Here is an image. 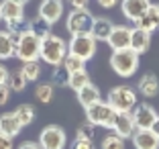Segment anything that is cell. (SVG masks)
I'll return each instance as SVG.
<instances>
[{"label":"cell","mask_w":159,"mask_h":149,"mask_svg":"<svg viewBox=\"0 0 159 149\" xmlns=\"http://www.w3.org/2000/svg\"><path fill=\"white\" fill-rule=\"evenodd\" d=\"M67 53H70L67 51V41H63L59 35H53L51 33L45 39H41V55H39V59L49 63L51 68L63 63Z\"/></svg>","instance_id":"6da1fadb"},{"label":"cell","mask_w":159,"mask_h":149,"mask_svg":"<svg viewBox=\"0 0 159 149\" xmlns=\"http://www.w3.org/2000/svg\"><path fill=\"white\" fill-rule=\"evenodd\" d=\"M139 53H135L131 47L126 49H116L110 55V68L120 78H131L139 72Z\"/></svg>","instance_id":"7a4b0ae2"},{"label":"cell","mask_w":159,"mask_h":149,"mask_svg":"<svg viewBox=\"0 0 159 149\" xmlns=\"http://www.w3.org/2000/svg\"><path fill=\"white\" fill-rule=\"evenodd\" d=\"M137 90L131 88L129 84H118L114 88H110L106 102L114 108L116 112H129L137 106Z\"/></svg>","instance_id":"3957f363"},{"label":"cell","mask_w":159,"mask_h":149,"mask_svg":"<svg viewBox=\"0 0 159 149\" xmlns=\"http://www.w3.org/2000/svg\"><path fill=\"white\" fill-rule=\"evenodd\" d=\"M39 55H41V39L29 29H25L19 37V43H16L14 57L27 63V61H39Z\"/></svg>","instance_id":"277c9868"},{"label":"cell","mask_w":159,"mask_h":149,"mask_svg":"<svg viewBox=\"0 0 159 149\" xmlns=\"http://www.w3.org/2000/svg\"><path fill=\"white\" fill-rule=\"evenodd\" d=\"M96 39L90 33H80V35H71V39L67 41V51L70 55L80 57L82 61H90L96 55Z\"/></svg>","instance_id":"5b68a950"},{"label":"cell","mask_w":159,"mask_h":149,"mask_svg":"<svg viewBox=\"0 0 159 149\" xmlns=\"http://www.w3.org/2000/svg\"><path fill=\"white\" fill-rule=\"evenodd\" d=\"M114 119H116V110L108 102L100 100V102L92 104L90 108H86V121L92 123L94 127H102V129H112Z\"/></svg>","instance_id":"8992f818"},{"label":"cell","mask_w":159,"mask_h":149,"mask_svg":"<svg viewBox=\"0 0 159 149\" xmlns=\"http://www.w3.org/2000/svg\"><path fill=\"white\" fill-rule=\"evenodd\" d=\"M37 143L41 145V149H66L67 133L59 125H47L41 129Z\"/></svg>","instance_id":"52a82bcc"},{"label":"cell","mask_w":159,"mask_h":149,"mask_svg":"<svg viewBox=\"0 0 159 149\" xmlns=\"http://www.w3.org/2000/svg\"><path fill=\"white\" fill-rule=\"evenodd\" d=\"M94 25V16L90 10H71L66 19V29L71 35H80V33H90Z\"/></svg>","instance_id":"ba28073f"},{"label":"cell","mask_w":159,"mask_h":149,"mask_svg":"<svg viewBox=\"0 0 159 149\" xmlns=\"http://www.w3.org/2000/svg\"><path fill=\"white\" fill-rule=\"evenodd\" d=\"M133 114V121H135V127L137 129H151L153 127V123L157 121V110H155L151 104L143 102V104H137L135 108L131 110Z\"/></svg>","instance_id":"9c48e42d"},{"label":"cell","mask_w":159,"mask_h":149,"mask_svg":"<svg viewBox=\"0 0 159 149\" xmlns=\"http://www.w3.org/2000/svg\"><path fill=\"white\" fill-rule=\"evenodd\" d=\"M151 4H153L151 0H120V10H122V14H125V19L137 23V21L147 12V8H149Z\"/></svg>","instance_id":"30bf717a"},{"label":"cell","mask_w":159,"mask_h":149,"mask_svg":"<svg viewBox=\"0 0 159 149\" xmlns=\"http://www.w3.org/2000/svg\"><path fill=\"white\" fill-rule=\"evenodd\" d=\"M37 14L41 19H45L49 25H55L63 16V0H41Z\"/></svg>","instance_id":"8fae6325"},{"label":"cell","mask_w":159,"mask_h":149,"mask_svg":"<svg viewBox=\"0 0 159 149\" xmlns=\"http://www.w3.org/2000/svg\"><path fill=\"white\" fill-rule=\"evenodd\" d=\"M131 33L133 29L126 27V25H114L112 27V33H110V37H108V45L112 51L116 49H126V47L131 45Z\"/></svg>","instance_id":"7c38bea8"},{"label":"cell","mask_w":159,"mask_h":149,"mask_svg":"<svg viewBox=\"0 0 159 149\" xmlns=\"http://www.w3.org/2000/svg\"><path fill=\"white\" fill-rule=\"evenodd\" d=\"M135 131H137V127H135V121H133L131 110L129 112H116V119H114V125H112V133H116L122 139H131Z\"/></svg>","instance_id":"4fadbf2b"},{"label":"cell","mask_w":159,"mask_h":149,"mask_svg":"<svg viewBox=\"0 0 159 149\" xmlns=\"http://www.w3.org/2000/svg\"><path fill=\"white\" fill-rule=\"evenodd\" d=\"M137 94H141L143 98H155L159 94V80L153 72H147V74H143L139 78Z\"/></svg>","instance_id":"5bb4252c"},{"label":"cell","mask_w":159,"mask_h":149,"mask_svg":"<svg viewBox=\"0 0 159 149\" xmlns=\"http://www.w3.org/2000/svg\"><path fill=\"white\" fill-rule=\"evenodd\" d=\"M135 149H159V139L151 129H137L131 137Z\"/></svg>","instance_id":"9a60e30c"},{"label":"cell","mask_w":159,"mask_h":149,"mask_svg":"<svg viewBox=\"0 0 159 149\" xmlns=\"http://www.w3.org/2000/svg\"><path fill=\"white\" fill-rule=\"evenodd\" d=\"M137 29H143L147 33H155L159 29V4H151L147 8V12L135 23Z\"/></svg>","instance_id":"2e32d148"},{"label":"cell","mask_w":159,"mask_h":149,"mask_svg":"<svg viewBox=\"0 0 159 149\" xmlns=\"http://www.w3.org/2000/svg\"><path fill=\"white\" fill-rule=\"evenodd\" d=\"M0 10H2V21H4V23L27 21L25 19V6L16 4L14 0H2V2H0Z\"/></svg>","instance_id":"e0dca14e"},{"label":"cell","mask_w":159,"mask_h":149,"mask_svg":"<svg viewBox=\"0 0 159 149\" xmlns=\"http://www.w3.org/2000/svg\"><path fill=\"white\" fill-rule=\"evenodd\" d=\"M135 53H139V55H143V53L149 51L151 47V33L143 31V29H133L131 33V45H129Z\"/></svg>","instance_id":"ac0fdd59"},{"label":"cell","mask_w":159,"mask_h":149,"mask_svg":"<svg viewBox=\"0 0 159 149\" xmlns=\"http://www.w3.org/2000/svg\"><path fill=\"white\" fill-rule=\"evenodd\" d=\"M112 27H114V23L108 16H94V25H92L90 35L96 41H108L110 33H112Z\"/></svg>","instance_id":"d6986e66"},{"label":"cell","mask_w":159,"mask_h":149,"mask_svg":"<svg viewBox=\"0 0 159 149\" xmlns=\"http://www.w3.org/2000/svg\"><path fill=\"white\" fill-rule=\"evenodd\" d=\"M20 131H23V127H20L19 119L14 117V112H2L0 114V133L2 135L14 139V137H19Z\"/></svg>","instance_id":"ffe728a7"},{"label":"cell","mask_w":159,"mask_h":149,"mask_svg":"<svg viewBox=\"0 0 159 149\" xmlns=\"http://www.w3.org/2000/svg\"><path fill=\"white\" fill-rule=\"evenodd\" d=\"M75 94H78V100H80V104H82L84 108H90L92 104H96V102L102 100V96H100V88H98V86H94L92 82L86 84L84 88H80Z\"/></svg>","instance_id":"44dd1931"},{"label":"cell","mask_w":159,"mask_h":149,"mask_svg":"<svg viewBox=\"0 0 159 149\" xmlns=\"http://www.w3.org/2000/svg\"><path fill=\"white\" fill-rule=\"evenodd\" d=\"M51 27H53V25H49L45 19H41L39 14L27 21V29H29L31 33H35L39 39H45L47 35H51Z\"/></svg>","instance_id":"7402d4cb"},{"label":"cell","mask_w":159,"mask_h":149,"mask_svg":"<svg viewBox=\"0 0 159 149\" xmlns=\"http://www.w3.org/2000/svg\"><path fill=\"white\" fill-rule=\"evenodd\" d=\"M12 112H14V117L19 119L20 127H29L31 123L35 121V106H33V104L23 102V104H19V106L14 108Z\"/></svg>","instance_id":"603a6c76"},{"label":"cell","mask_w":159,"mask_h":149,"mask_svg":"<svg viewBox=\"0 0 159 149\" xmlns=\"http://www.w3.org/2000/svg\"><path fill=\"white\" fill-rule=\"evenodd\" d=\"M14 49H16V45H14L12 39H10V33L0 31V61L14 57Z\"/></svg>","instance_id":"cb8c5ba5"},{"label":"cell","mask_w":159,"mask_h":149,"mask_svg":"<svg viewBox=\"0 0 159 149\" xmlns=\"http://www.w3.org/2000/svg\"><path fill=\"white\" fill-rule=\"evenodd\" d=\"M53 88L55 86L51 84V82H41V84H37V88H35V98H37L41 104H49L53 100Z\"/></svg>","instance_id":"d4e9b609"},{"label":"cell","mask_w":159,"mask_h":149,"mask_svg":"<svg viewBox=\"0 0 159 149\" xmlns=\"http://www.w3.org/2000/svg\"><path fill=\"white\" fill-rule=\"evenodd\" d=\"M20 72H23V76L27 78V82H37L43 74V68H41L39 61H27V63L20 65Z\"/></svg>","instance_id":"484cf974"},{"label":"cell","mask_w":159,"mask_h":149,"mask_svg":"<svg viewBox=\"0 0 159 149\" xmlns=\"http://www.w3.org/2000/svg\"><path fill=\"white\" fill-rule=\"evenodd\" d=\"M27 78L23 76V72L20 70H14V72H10V76H8V82H6V86L10 88V92H23L25 88H27Z\"/></svg>","instance_id":"4316f807"},{"label":"cell","mask_w":159,"mask_h":149,"mask_svg":"<svg viewBox=\"0 0 159 149\" xmlns=\"http://www.w3.org/2000/svg\"><path fill=\"white\" fill-rule=\"evenodd\" d=\"M86 84H90V74L86 70L70 74V78H67V88H71L74 92H78L80 88H84Z\"/></svg>","instance_id":"83f0119b"},{"label":"cell","mask_w":159,"mask_h":149,"mask_svg":"<svg viewBox=\"0 0 159 149\" xmlns=\"http://www.w3.org/2000/svg\"><path fill=\"white\" fill-rule=\"evenodd\" d=\"M63 68H66V72L67 74H75V72H82V70H86V61H82L80 57H75V55H70L67 53V57L63 59Z\"/></svg>","instance_id":"f1b7e54d"},{"label":"cell","mask_w":159,"mask_h":149,"mask_svg":"<svg viewBox=\"0 0 159 149\" xmlns=\"http://www.w3.org/2000/svg\"><path fill=\"white\" fill-rule=\"evenodd\" d=\"M126 139H122V137H118L116 133H108L106 137L102 139V149H125Z\"/></svg>","instance_id":"f546056e"},{"label":"cell","mask_w":159,"mask_h":149,"mask_svg":"<svg viewBox=\"0 0 159 149\" xmlns=\"http://www.w3.org/2000/svg\"><path fill=\"white\" fill-rule=\"evenodd\" d=\"M67 78H70V74L66 72V68L63 65H55L51 72V84L53 86H67Z\"/></svg>","instance_id":"4dcf8cb0"},{"label":"cell","mask_w":159,"mask_h":149,"mask_svg":"<svg viewBox=\"0 0 159 149\" xmlns=\"http://www.w3.org/2000/svg\"><path fill=\"white\" fill-rule=\"evenodd\" d=\"M94 133H96V127L86 121L75 129V139H94Z\"/></svg>","instance_id":"1f68e13d"},{"label":"cell","mask_w":159,"mask_h":149,"mask_svg":"<svg viewBox=\"0 0 159 149\" xmlns=\"http://www.w3.org/2000/svg\"><path fill=\"white\" fill-rule=\"evenodd\" d=\"M71 149H96L94 139H74Z\"/></svg>","instance_id":"d6a6232c"},{"label":"cell","mask_w":159,"mask_h":149,"mask_svg":"<svg viewBox=\"0 0 159 149\" xmlns=\"http://www.w3.org/2000/svg\"><path fill=\"white\" fill-rule=\"evenodd\" d=\"M10 88L6 84H0V106H4V104H8V100H10Z\"/></svg>","instance_id":"836d02e7"},{"label":"cell","mask_w":159,"mask_h":149,"mask_svg":"<svg viewBox=\"0 0 159 149\" xmlns=\"http://www.w3.org/2000/svg\"><path fill=\"white\" fill-rule=\"evenodd\" d=\"M71 6V10H88V2L90 0H67Z\"/></svg>","instance_id":"e575fe53"},{"label":"cell","mask_w":159,"mask_h":149,"mask_svg":"<svg viewBox=\"0 0 159 149\" xmlns=\"http://www.w3.org/2000/svg\"><path fill=\"white\" fill-rule=\"evenodd\" d=\"M8 76H10L8 68H6L4 63H0V84H6V82H8Z\"/></svg>","instance_id":"d590c367"},{"label":"cell","mask_w":159,"mask_h":149,"mask_svg":"<svg viewBox=\"0 0 159 149\" xmlns=\"http://www.w3.org/2000/svg\"><path fill=\"white\" fill-rule=\"evenodd\" d=\"M0 149H12V139L0 133Z\"/></svg>","instance_id":"8d00e7d4"},{"label":"cell","mask_w":159,"mask_h":149,"mask_svg":"<svg viewBox=\"0 0 159 149\" xmlns=\"http://www.w3.org/2000/svg\"><path fill=\"white\" fill-rule=\"evenodd\" d=\"M96 2H98L102 8H114V6H116L120 0H96Z\"/></svg>","instance_id":"74e56055"},{"label":"cell","mask_w":159,"mask_h":149,"mask_svg":"<svg viewBox=\"0 0 159 149\" xmlns=\"http://www.w3.org/2000/svg\"><path fill=\"white\" fill-rule=\"evenodd\" d=\"M19 149H41V145L37 141H25V143L19 145Z\"/></svg>","instance_id":"f35d334b"},{"label":"cell","mask_w":159,"mask_h":149,"mask_svg":"<svg viewBox=\"0 0 159 149\" xmlns=\"http://www.w3.org/2000/svg\"><path fill=\"white\" fill-rule=\"evenodd\" d=\"M151 131H153V133H155V137L159 139V117H157V121L153 123V127H151Z\"/></svg>","instance_id":"ab89813d"},{"label":"cell","mask_w":159,"mask_h":149,"mask_svg":"<svg viewBox=\"0 0 159 149\" xmlns=\"http://www.w3.org/2000/svg\"><path fill=\"white\" fill-rule=\"evenodd\" d=\"M14 2H16V4H23V6H25L27 2H31V0H14Z\"/></svg>","instance_id":"60d3db41"},{"label":"cell","mask_w":159,"mask_h":149,"mask_svg":"<svg viewBox=\"0 0 159 149\" xmlns=\"http://www.w3.org/2000/svg\"><path fill=\"white\" fill-rule=\"evenodd\" d=\"M0 23H2V10H0Z\"/></svg>","instance_id":"b9f144b4"}]
</instances>
